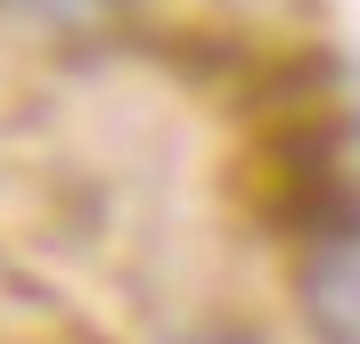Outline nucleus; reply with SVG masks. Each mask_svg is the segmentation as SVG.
I'll use <instances>...</instances> for the list:
<instances>
[{
	"instance_id": "f257e3e1",
	"label": "nucleus",
	"mask_w": 360,
	"mask_h": 344,
	"mask_svg": "<svg viewBox=\"0 0 360 344\" xmlns=\"http://www.w3.org/2000/svg\"><path fill=\"white\" fill-rule=\"evenodd\" d=\"M287 320L303 344H360V229L295 238L287 254Z\"/></svg>"
},
{
	"instance_id": "f03ea898",
	"label": "nucleus",
	"mask_w": 360,
	"mask_h": 344,
	"mask_svg": "<svg viewBox=\"0 0 360 344\" xmlns=\"http://www.w3.org/2000/svg\"><path fill=\"white\" fill-rule=\"evenodd\" d=\"M25 8H41L58 25H107V17H131L139 0H25Z\"/></svg>"
},
{
	"instance_id": "7ed1b4c3",
	"label": "nucleus",
	"mask_w": 360,
	"mask_h": 344,
	"mask_svg": "<svg viewBox=\"0 0 360 344\" xmlns=\"http://www.w3.org/2000/svg\"><path fill=\"white\" fill-rule=\"evenodd\" d=\"M164 344H270V336H254V328H180Z\"/></svg>"
}]
</instances>
